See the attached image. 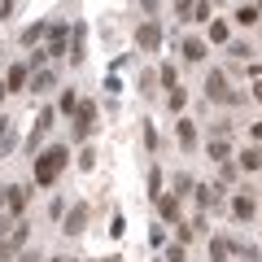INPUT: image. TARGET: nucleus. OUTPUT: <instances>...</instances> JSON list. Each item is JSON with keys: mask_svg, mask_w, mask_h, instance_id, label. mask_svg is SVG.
<instances>
[{"mask_svg": "<svg viewBox=\"0 0 262 262\" xmlns=\"http://www.w3.org/2000/svg\"><path fill=\"white\" fill-rule=\"evenodd\" d=\"M241 166H245V170H258V166H262V149H245V153H241Z\"/></svg>", "mask_w": 262, "mask_h": 262, "instance_id": "nucleus-19", "label": "nucleus"}, {"mask_svg": "<svg viewBox=\"0 0 262 262\" xmlns=\"http://www.w3.org/2000/svg\"><path fill=\"white\" fill-rule=\"evenodd\" d=\"M196 22H210V0H196V9H192Z\"/></svg>", "mask_w": 262, "mask_h": 262, "instance_id": "nucleus-27", "label": "nucleus"}, {"mask_svg": "<svg viewBox=\"0 0 262 262\" xmlns=\"http://www.w3.org/2000/svg\"><path fill=\"white\" fill-rule=\"evenodd\" d=\"M175 136H179V144H184V149H196V127H192L188 118L175 122Z\"/></svg>", "mask_w": 262, "mask_h": 262, "instance_id": "nucleus-13", "label": "nucleus"}, {"mask_svg": "<svg viewBox=\"0 0 262 262\" xmlns=\"http://www.w3.org/2000/svg\"><path fill=\"white\" fill-rule=\"evenodd\" d=\"M253 101L262 105V79H253Z\"/></svg>", "mask_w": 262, "mask_h": 262, "instance_id": "nucleus-35", "label": "nucleus"}, {"mask_svg": "<svg viewBox=\"0 0 262 262\" xmlns=\"http://www.w3.org/2000/svg\"><path fill=\"white\" fill-rule=\"evenodd\" d=\"M232 253H241L245 262H258V245H232Z\"/></svg>", "mask_w": 262, "mask_h": 262, "instance_id": "nucleus-23", "label": "nucleus"}, {"mask_svg": "<svg viewBox=\"0 0 262 262\" xmlns=\"http://www.w3.org/2000/svg\"><path fill=\"white\" fill-rule=\"evenodd\" d=\"M48 127H53V110H44V114L35 118V131H31V140H27V144H31V153H35V144L44 140V131H48Z\"/></svg>", "mask_w": 262, "mask_h": 262, "instance_id": "nucleus-10", "label": "nucleus"}, {"mask_svg": "<svg viewBox=\"0 0 262 262\" xmlns=\"http://www.w3.org/2000/svg\"><path fill=\"white\" fill-rule=\"evenodd\" d=\"M210 39H214V44H227V27L223 22H210Z\"/></svg>", "mask_w": 262, "mask_h": 262, "instance_id": "nucleus-26", "label": "nucleus"}, {"mask_svg": "<svg viewBox=\"0 0 262 262\" xmlns=\"http://www.w3.org/2000/svg\"><path fill=\"white\" fill-rule=\"evenodd\" d=\"M79 166L92 170V166H96V149H83V153H79Z\"/></svg>", "mask_w": 262, "mask_h": 262, "instance_id": "nucleus-29", "label": "nucleus"}, {"mask_svg": "<svg viewBox=\"0 0 262 262\" xmlns=\"http://www.w3.org/2000/svg\"><path fill=\"white\" fill-rule=\"evenodd\" d=\"M188 188H192V179H188V175H175V196H184Z\"/></svg>", "mask_w": 262, "mask_h": 262, "instance_id": "nucleus-31", "label": "nucleus"}, {"mask_svg": "<svg viewBox=\"0 0 262 262\" xmlns=\"http://www.w3.org/2000/svg\"><path fill=\"white\" fill-rule=\"evenodd\" d=\"M83 27H75V48H70V61H83Z\"/></svg>", "mask_w": 262, "mask_h": 262, "instance_id": "nucleus-21", "label": "nucleus"}, {"mask_svg": "<svg viewBox=\"0 0 262 262\" xmlns=\"http://www.w3.org/2000/svg\"><path fill=\"white\" fill-rule=\"evenodd\" d=\"M5 131H9V118H0V136H5Z\"/></svg>", "mask_w": 262, "mask_h": 262, "instance_id": "nucleus-38", "label": "nucleus"}, {"mask_svg": "<svg viewBox=\"0 0 262 262\" xmlns=\"http://www.w3.org/2000/svg\"><path fill=\"white\" fill-rule=\"evenodd\" d=\"M184 258H188L184 245H170V249H166V262H184Z\"/></svg>", "mask_w": 262, "mask_h": 262, "instance_id": "nucleus-30", "label": "nucleus"}, {"mask_svg": "<svg viewBox=\"0 0 262 262\" xmlns=\"http://www.w3.org/2000/svg\"><path fill=\"white\" fill-rule=\"evenodd\" d=\"M175 9H179V18H192L196 5H192V0H175Z\"/></svg>", "mask_w": 262, "mask_h": 262, "instance_id": "nucleus-32", "label": "nucleus"}, {"mask_svg": "<svg viewBox=\"0 0 262 262\" xmlns=\"http://www.w3.org/2000/svg\"><path fill=\"white\" fill-rule=\"evenodd\" d=\"M170 110H184V88H170Z\"/></svg>", "mask_w": 262, "mask_h": 262, "instance_id": "nucleus-33", "label": "nucleus"}, {"mask_svg": "<svg viewBox=\"0 0 262 262\" xmlns=\"http://www.w3.org/2000/svg\"><path fill=\"white\" fill-rule=\"evenodd\" d=\"M48 57H70V53H66V27H61V22L48 31Z\"/></svg>", "mask_w": 262, "mask_h": 262, "instance_id": "nucleus-9", "label": "nucleus"}, {"mask_svg": "<svg viewBox=\"0 0 262 262\" xmlns=\"http://www.w3.org/2000/svg\"><path fill=\"white\" fill-rule=\"evenodd\" d=\"M70 166V149L66 144H53V149H44L35 158V184L39 188H48V184H57V175Z\"/></svg>", "mask_w": 262, "mask_h": 262, "instance_id": "nucleus-1", "label": "nucleus"}, {"mask_svg": "<svg viewBox=\"0 0 262 262\" xmlns=\"http://www.w3.org/2000/svg\"><path fill=\"white\" fill-rule=\"evenodd\" d=\"M75 110H79V96L66 92V96H61V114H75Z\"/></svg>", "mask_w": 262, "mask_h": 262, "instance_id": "nucleus-28", "label": "nucleus"}, {"mask_svg": "<svg viewBox=\"0 0 262 262\" xmlns=\"http://www.w3.org/2000/svg\"><path fill=\"white\" fill-rule=\"evenodd\" d=\"M48 262H70V258H48Z\"/></svg>", "mask_w": 262, "mask_h": 262, "instance_id": "nucleus-40", "label": "nucleus"}, {"mask_svg": "<svg viewBox=\"0 0 262 262\" xmlns=\"http://www.w3.org/2000/svg\"><path fill=\"white\" fill-rule=\"evenodd\" d=\"M206 96H210V101H223V105H236V101H241V96L227 88L223 70H210V79H206Z\"/></svg>", "mask_w": 262, "mask_h": 262, "instance_id": "nucleus-2", "label": "nucleus"}, {"mask_svg": "<svg viewBox=\"0 0 262 262\" xmlns=\"http://www.w3.org/2000/svg\"><path fill=\"white\" fill-rule=\"evenodd\" d=\"M232 214H236V219H245V223H249V219L258 214V206H253V196H236V201H232Z\"/></svg>", "mask_w": 262, "mask_h": 262, "instance_id": "nucleus-14", "label": "nucleus"}, {"mask_svg": "<svg viewBox=\"0 0 262 262\" xmlns=\"http://www.w3.org/2000/svg\"><path fill=\"white\" fill-rule=\"evenodd\" d=\"M184 57L188 61H206V44L201 39H184Z\"/></svg>", "mask_w": 262, "mask_h": 262, "instance_id": "nucleus-17", "label": "nucleus"}, {"mask_svg": "<svg viewBox=\"0 0 262 262\" xmlns=\"http://www.w3.org/2000/svg\"><path fill=\"white\" fill-rule=\"evenodd\" d=\"M227 253H232V245H227L223 236H214V241H210V262H227Z\"/></svg>", "mask_w": 262, "mask_h": 262, "instance_id": "nucleus-16", "label": "nucleus"}, {"mask_svg": "<svg viewBox=\"0 0 262 262\" xmlns=\"http://www.w3.org/2000/svg\"><path fill=\"white\" fill-rule=\"evenodd\" d=\"M158 75H162V83H166V88H179V75H175V66H162Z\"/></svg>", "mask_w": 262, "mask_h": 262, "instance_id": "nucleus-25", "label": "nucleus"}, {"mask_svg": "<svg viewBox=\"0 0 262 262\" xmlns=\"http://www.w3.org/2000/svg\"><path fill=\"white\" fill-rule=\"evenodd\" d=\"M9 245H13V253L27 245V223H13V232H9Z\"/></svg>", "mask_w": 262, "mask_h": 262, "instance_id": "nucleus-20", "label": "nucleus"}, {"mask_svg": "<svg viewBox=\"0 0 262 262\" xmlns=\"http://www.w3.org/2000/svg\"><path fill=\"white\" fill-rule=\"evenodd\" d=\"M44 35H48V27H44V22H35V27H27V31H22V44L31 48V44H39Z\"/></svg>", "mask_w": 262, "mask_h": 262, "instance_id": "nucleus-18", "label": "nucleus"}, {"mask_svg": "<svg viewBox=\"0 0 262 262\" xmlns=\"http://www.w3.org/2000/svg\"><path fill=\"white\" fill-rule=\"evenodd\" d=\"M232 158V144H227V136H214L210 140V162H227Z\"/></svg>", "mask_w": 262, "mask_h": 262, "instance_id": "nucleus-15", "label": "nucleus"}, {"mask_svg": "<svg viewBox=\"0 0 262 262\" xmlns=\"http://www.w3.org/2000/svg\"><path fill=\"white\" fill-rule=\"evenodd\" d=\"M158 214L166 223H179V196H158Z\"/></svg>", "mask_w": 262, "mask_h": 262, "instance_id": "nucleus-12", "label": "nucleus"}, {"mask_svg": "<svg viewBox=\"0 0 262 262\" xmlns=\"http://www.w3.org/2000/svg\"><path fill=\"white\" fill-rule=\"evenodd\" d=\"M83 227H88V206H83V201H79V206H75V210H70V214L61 219V232H66V236H79V232H83Z\"/></svg>", "mask_w": 262, "mask_h": 262, "instance_id": "nucleus-5", "label": "nucleus"}, {"mask_svg": "<svg viewBox=\"0 0 262 262\" xmlns=\"http://www.w3.org/2000/svg\"><path fill=\"white\" fill-rule=\"evenodd\" d=\"M18 262H39V253H35V249H22V253H18Z\"/></svg>", "mask_w": 262, "mask_h": 262, "instance_id": "nucleus-34", "label": "nucleus"}, {"mask_svg": "<svg viewBox=\"0 0 262 262\" xmlns=\"http://www.w3.org/2000/svg\"><path fill=\"white\" fill-rule=\"evenodd\" d=\"M236 22H241V27H253V22H258V9H249V5L236 9Z\"/></svg>", "mask_w": 262, "mask_h": 262, "instance_id": "nucleus-22", "label": "nucleus"}, {"mask_svg": "<svg viewBox=\"0 0 262 262\" xmlns=\"http://www.w3.org/2000/svg\"><path fill=\"white\" fill-rule=\"evenodd\" d=\"M196 201H201V210H219L223 206V188L219 184H201L196 188Z\"/></svg>", "mask_w": 262, "mask_h": 262, "instance_id": "nucleus-6", "label": "nucleus"}, {"mask_svg": "<svg viewBox=\"0 0 262 262\" xmlns=\"http://www.w3.org/2000/svg\"><path fill=\"white\" fill-rule=\"evenodd\" d=\"M27 188H22V184H13L9 188V201H5V206H9V214H22V210H27Z\"/></svg>", "mask_w": 262, "mask_h": 262, "instance_id": "nucleus-11", "label": "nucleus"}, {"mask_svg": "<svg viewBox=\"0 0 262 262\" xmlns=\"http://www.w3.org/2000/svg\"><path fill=\"white\" fill-rule=\"evenodd\" d=\"M53 83H57V70H44V66H39L35 75H31V92H53Z\"/></svg>", "mask_w": 262, "mask_h": 262, "instance_id": "nucleus-8", "label": "nucleus"}, {"mask_svg": "<svg viewBox=\"0 0 262 262\" xmlns=\"http://www.w3.org/2000/svg\"><path fill=\"white\" fill-rule=\"evenodd\" d=\"M92 127H96V105L92 101H79V110H75V140H88Z\"/></svg>", "mask_w": 262, "mask_h": 262, "instance_id": "nucleus-3", "label": "nucleus"}, {"mask_svg": "<svg viewBox=\"0 0 262 262\" xmlns=\"http://www.w3.org/2000/svg\"><path fill=\"white\" fill-rule=\"evenodd\" d=\"M5 92H9V83H0V101H5Z\"/></svg>", "mask_w": 262, "mask_h": 262, "instance_id": "nucleus-39", "label": "nucleus"}, {"mask_svg": "<svg viewBox=\"0 0 262 262\" xmlns=\"http://www.w3.org/2000/svg\"><path fill=\"white\" fill-rule=\"evenodd\" d=\"M5 201H9V188H0V206H5Z\"/></svg>", "mask_w": 262, "mask_h": 262, "instance_id": "nucleus-37", "label": "nucleus"}, {"mask_svg": "<svg viewBox=\"0 0 262 262\" xmlns=\"http://www.w3.org/2000/svg\"><path fill=\"white\" fill-rule=\"evenodd\" d=\"M136 44H140L144 53H158V48H162V27H158V22H144V27L136 31Z\"/></svg>", "mask_w": 262, "mask_h": 262, "instance_id": "nucleus-4", "label": "nucleus"}, {"mask_svg": "<svg viewBox=\"0 0 262 262\" xmlns=\"http://www.w3.org/2000/svg\"><path fill=\"white\" fill-rule=\"evenodd\" d=\"M9 92H27V83H31V66H9Z\"/></svg>", "mask_w": 262, "mask_h": 262, "instance_id": "nucleus-7", "label": "nucleus"}, {"mask_svg": "<svg viewBox=\"0 0 262 262\" xmlns=\"http://www.w3.org/2000/svg\"><path fill=\"white\" fill-rule=\"evenodd\" d=\"M149 196H153V201L162 196V170H149Z\"/></svg>", "mask_w": 262, "mask_h": 262, "instance_id": "nucleus-24", "label": "nucleus"}, {"mask_svg": "<svg viewBox=\"0 0 262 262\" xmlns=\"http://www.w3.org/2000/svg\"><path fill=\"white\" fill-rule=\"evenodd\" d=\"M140 5H144V9H149V13H153V9H158V0H140Z\"/></svg>", "mask_w": 262, "mask_h": 262, "instance_id": "nucleus-36", "label": "nucleus"}]
</instances>
